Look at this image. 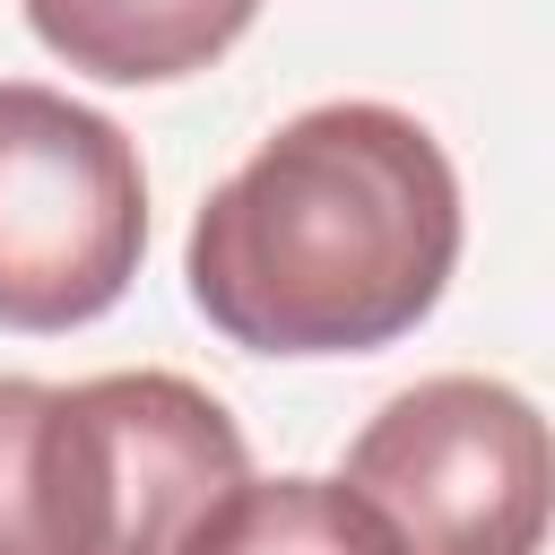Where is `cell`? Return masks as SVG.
I'll return each instance as SVG.
<instances>
[{
    "label": "cell",
    "instance_id": "4",
    "mask_svg": "<svg viewBox=\"0 0 555 555\" xmlns=\"http://www.w3.org/2000/svg\"><path fill=\"white\" fill-rule=\"evenodd\" d=\"M338 486L382 520L390 555H538L546 546V416L486 373L399 390L356 442Z\"/></svg>",
    "mask_w": 555,
    "mask_h": 555
},
{
    "label": "cell",
    "instance_id": "3",
    "mask_svg": "<svg viewBox=\"0 0 555 555\" xmlns=\"http://www.w3.org/2000/svg\"><path fill=\"white\" fill-rule=\"evenodd\" d=\"M147 251V173L113 113L0 78V330L104 321Z\"/></svg>",
    "mask_w": 555,
    "mask_h": 555
},
{
    "label": "cell",
    "instance_id": "1",
    "mask_svg": "<svg viewBox=\"0 0 555 555\" xmlns=\"http://www.w3.org/2000/svg\"><path fill=\"white\" fill-rule=\"evenodd\" d=\"M460 269V173L442 139L373 95L278 121L191 217L182 286L251 356H373Z\"/></svg>",
    "mask_w": 555,
    "mask_h": 555
},
{
    "label": "cell",
    "instance_id": "6",
    "mask_svg": "<svg viewBox=\"0 0 555 555\" xmlns=\"http://www.w3.org/2000/svg\"><path fill=\"white\" fill-rule=\"evenodd\" d=\"M182 555H390V538L338 477H243L199 512Z\"/></svg>",
    "mask_w": 555,
    "mask_h": 555
},
{
    "label": "cell",
    "instance_id": "5",
    "mask_svg": "<svg viewBox=\"0 0 555 555\" xmlns=\"http://www.w3.org/2000/svg\"><path fill=\"white\" fill-rule=\"evenodd\" d=\"M35 43L104 87H173L208 61H225L260 0H17Z\"/></svg>",
    "mask_w": 555,
    "mask_h": 555
},
{
    "label": "cell",
    "instance_id": "2",
    "mask_svg": "<svg viewBox=\"0 0 555 555\" xmlns=\"http://www.w3.org/2000/svg\"><path fill=\"white\" fill-rule=\"evenodd\" d=\"M243 477V425L182 373H0V555H182Z\"/></svg>",
    "mask_w": 555,
    "mask_h": 555
}]
</instances>
